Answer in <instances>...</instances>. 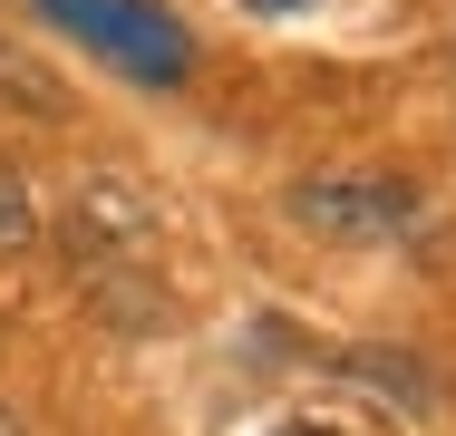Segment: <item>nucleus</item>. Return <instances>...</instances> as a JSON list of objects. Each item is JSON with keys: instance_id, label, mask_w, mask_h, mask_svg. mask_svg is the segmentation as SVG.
Here are the masks:
<instances>
[{"instance_id": "5", "label": "nucleus", "mask_w": 456, "mask_h": 436, "mask_svg": "<svg viewBox=\"0 0 456 436\" xmlns=\"http://www.w3.org/2000/svg\"><path fill=\"white\" fill-rule=\"evenodd\" d=\"M0 436H20V427H10V408H0Z\"/></svg>"}, {"instance_id": "3", "label": "nucleus", "mask_w": 456, "mask_h": 436, "mask_svg": "<svg viewBox=\"0 0 456 436\" xmlns=\"http://www.w3.org/2000/svg\"><path fill=\"white\" fill-rule=\"evenodd\" d=\"M29 223H39V214H29V184L0 166V253H20V243H29Z\"/></svg>"}, {"instance_id": "4", "label": "nucleus", "mask_w": 456, "mask_h": 436, "mask_svg": "<svg viewBox=\"0 0 456 436\" xmlns=\"http://www.w3.org/2000/svg\"><path fill=\"white\" fill-rule=\"evenodd\" d=\"M273 436H360V427H330V417H291V427H273Z\"/></svg>"}, {"instance_id": "1", "label": "nucleus", "mask_w": 456, "mask_h": 436, "mask_svg": "<svg viewBox=\"0 0 456 436\" xmlns=\"http://www.w3.org/2000/svg\"><path fill=\"white\" fill-rule=\"evenodd\" d=\"M59 39H78L97 69H117V78L136 87H184L194 78V29H184L166 0H29Z\"/></svg>"}, {"instance_id": "2", "label": "nucleus", "mask_w": 456, "mask_h": 436, "mask_svg": "<svg viewBox=\"0 0 456 436\" xmlns=\"http://www.w3.org/2000/svg\"><path fill=\"white\" fill-rule=\"evenodd\" d=\"M291 223H311L330 243H398L418 223V194L398 174H311V184H291Z\"/></svg>"}]
</instances>
